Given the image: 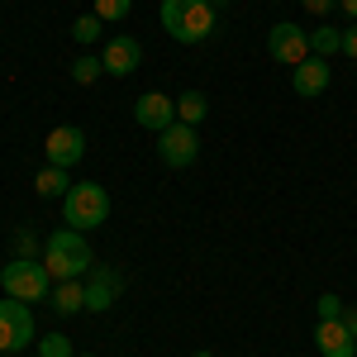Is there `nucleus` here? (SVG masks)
Listing matches in <instances>:
<instances>
[{
	"label": "nucleus",
	"mask_w": 357,
	"mask_h": 357,
	"mask_svg": "<svg viewBox=\"0 0 357 357\" xmlns=\"http://www.w3.org/2000/svg\"><path fill=\"white\" fill-rule=\"evenodd\" d=\"M43 267L53 281H82L91 267H96V252L86 243V234L77 229H57L43 238Z\"/></svg>",
	"instance_id": "obj_1"
},
{
	"label": "nucleus",
	"mask_w": 357,
	"mask_h": 357,
	"mask_svg": "<svg viewBox=\"0 0 357 357\" xmlns=\"http://www.w3.org/2000/svg\"><path fill=\"white\" fill-rule=\"evenodd\" d=\"M158 15H162V29L186 48L215 33V5H205V0H162Z\"/></svg>",
	"instance_id": "obj_2"
},
{
	"label": "nucleus",
	"mask_w": 357,
	"mask_h": 357,
	"mask_svg": "<svg viewBox=\"0 0 357 357\" xmlns=\"http://www.w3.org/2000/svg\"><path fill=\"white\" fill-rule=\"evenodd\" d=\"M62 220H67V229H77V234L100 229V224L110 220V195H105V186L72 181V191L62 195Z\"/></svg>",
	"instance_id": "obj_3"
},
{
	"label": "nucleus",
	"mask_w": 357,
	"mask_h": 357,
	"mask_svg": "<svg viewBox=\"0 0 357 357\" xmlns=\"http://www.w3.org/2000/svg\"><path fill=\"white\" fill-rule=\"evenodd\" d=\"M0 286H5V296H15V301H24V305H38L53 296V276L43 267V257H15V262H5Z\"/></svg>",
	"instance_id": "obj_4"
},
{
	"label": "nucleus",
	"mask_w": 357,
	"mask_h": 357,
	"mask_svg": "<svg viewBox=\"0 0 357 357\" xmlns=\"http://www.w3.org/2000/svg\"><path fill=\"white\" fill-rule=\"evenodd\" d=\"M29 343H33V314L24 301L5 296L0 301V353H20Z\"/></svg>",
	"instance_id": "obj_5"
},
{
	"label": "nucleus",
	"mask_w": 357,
	"mask_h": 357,
	"mask_svg": "<svg viewBox=\"0 0 357 357\" xmlns=\"http://www.w3.org/2000/svg\"><path fill=\"white\" fill-rule=\"evenodd\" d=\"M267 53L281 62V67H301L305 57H310V29H301V24H272L267 29Z\"/></svg>",
	"instance_id": "obj_6"
},
{
	"label": "nucleus",
	"mask_w": 357,
	"mask_h": 357,
	"mask_svg": "<svg viewBox=\"0 0 357 357\" xmlns=\"http://www.w3.org/2000/svg\"><path fill=\"white\" fill-rule=\"evenodd\" d=\"M195 153H200V138H195V124H172V129H162L158 134V158H162V167H191Z\"/></svg>",
	"instance_id": "obj_7"
},
{
	"label": "nucleus",
	"mask_w": 357,
	"mask_h": 357,
	"mask_svg": "<svg viewBox=\"0 0 357 357\" xmlns=\"http://www.w3.org/2000/svg\"><path fill=\"white\" fill-rule=\"evenodd\" d=\"M43 153H48V167H77L86 158V134L77 124H57L53 134L43 138Z\"/></svg>",
	"instance_id": "obj_8"
},
{
	"label": "nucleus",
	"mask_w": 357,
	"mask_h": 357,
	"mask_svg": "<svg viewBox=\"0 0 357 357\" xmlns=\"http://www.w3.org/2000/svg\"><path fill=\"white\" fill-rule=\"evenodd\" d=\"M119 291H124V276L114 272V267H100V262H96V267L86 272V310H91V314H105V310L119 301Z\"/></svg>",
	"instance_id": "obj_9"
},
{
	"label": "nucleus",
	"mask_w": 357,
	"mask_h": 357,
	"mask_svg": "<svg viewBox=\"0 0 357 357\" xmlns=\"http://www.w3.org/2000/svg\"><path fill=\"white\" fill-rule=\"evenodd\" d=\"M134 119L143 124V129L162 134V129H172V124H176V100H167L162 91H143V96L134 100Z\"/></svg>",
	"instance_id": "obj_10"
},
{
	"label": "nucleus",
	"mask_w": 357,
	"mask_h": 357,
	"mask_svg": "<svg viewBox=\"0 0 357 357\" xmlns=\"http://www.w3.org/2000/svg\"><path fill=\"white\" fill-rule=\"evenodd\" d=\"M100 62H105V77H134L138 62H143V48L129 33H114L110 43H105V53H100Z\"/></svg>",
	"instance_id": "obj_11"
},
{
	"label": "nucleus",
	"mask_w": 357,
	"mask_h": 357,
	"mask_svg": "<svg viewBox=\"0 0 357 357\" xmlns=\"http://www.w3.org/2000/svg\"><path fill=\"white\" fill-rule=\"evenodd\" d=\"M314 348H319V357H357V338L348 333L343 319H319L314 324Z\"/></svg>",
	"instance_id": "obj_12"
},
{
	"label": "nucleus",
	"mask_w": 357,
	"mask_h": 357,
	"mask_svg": "<svg viewBox=\"0 0 357 357\" xmlns=\"http://www.w3.org/2000/svg\"><path fill=\"white\" fill-rule=\"evenodd\" d=\"M329 57H305L301 67H296V77H291V86H296V96H324L329 91Z\"/></svg>",
	"instance_id": "obj_13"
},
{
	"label": "nucleus",
	"mask_w": 357,
	"mask_h": 357,
	"mask_svg": "<svg viewBox=\"0 0 357 357\" xmlns=\"http://www.w3.org/2000/svg\"><path fill=\"white\" fill-rule=\"evenodd\" d=\"M57 314H82L86 310V281H53V296H48Z\"/></svg>",
	"instance_id": "obj_14"
},
{
	"label": "nucleus",
	"mask_w": 357,
	"mask_h": 357,
	"mask_svg": "<svg viewBox=\"0 0 357 357\" xmlns=\"http://www.w3.org/2000/svg\"><path fill=\"white\" fill-rule=\"evenodd\" d=\"M33 191L43 195V200H62V195L72 191V176H67V167H43V172L33 176Z\"/></svg>",
	"instance_id": "obj_15"
},
{
	"label": "nucleus",
	"mask_w": 357,
	"mask_h": 357,
	"mask_svg": "<svg viewBox=\"0 0 357 357\" xmlns=\"http://www.w3.org/2000/svg\"><path fill=\"white\" fill-rule=\"evenodd\" d=\"M310 53H314V57H333V53H343V29H329V24L310 29Z\"/></svg>",
	"instance_id": "obj_16"
},
{
	"label": "nucleus",
	"mask_w": 357,
	"mask_h": 357,
	"mask_svg": "<svg viewBox=\"0 0 357 357\" xmlns=\"http://www.w3.org/2000/svg\"><path fill=\"white\" fill-rule=\"evenodd\" d=\"M210 114V100L200 96V91H186V96H176V119L181 124H200Z\"/></svg>",
	"instance_id": "obj_17"
},
{
	"label": "nucleus",
	"mask_w": 357,
	"mask_h": 357,
	"mask_svg": "<svg viewBox=\"0 0 357 357\" xmlns=\"http://www.w3.org/2000/svg\"><path fill=\"white\" fill-rule=\"evenodd\" d=\"M100 77H105V62H100L96 53H82L77 62H72V82L77 86H96Z\"/></svg>",
	"instance_id": "obj_18"
},
{
	"label": "nucleus",
	"mask_w": 357,
	"mask_h": 357,
	"mask_svg": "<svg viewBox=\"0 0 357 357\" xmlns=\"http://www.w3.org/2000/svg\"><path fill=\"white\" fill-rule=\"evenodd\" d=\"M100 33H105V20H100V15H77V20H72V38H77L82 48L100 43Z\"/></svg>",
	"instance_id": "obj_19"
},
{
	"label": "nucleus",
	"mask_w": 357,
	"mask_h": 357,
	"mask_svg": "<svg viewBox=\"0 0 357 357\" xmlns=\"http://www.w3.org/2000/svg\"><path fill=\"white\" fill-rule=\"evenodd\" d=\"M129 10H134V0H96L91 15H100L105 24H119V20H129Z\"/></svg>",
	"instance_id": "obj_20"
},
{
	"label": "nucleus",
	"mask_w": 357,
	"mask_h": 357,
	"mask_svg": "<svg viewBox=\"0 0 357 357\" xmlns=\"http://www.w3.org/2000/svg\"><path fill=\"white\" fill-rule=\"evenodd\" d=\"M38 357H77V353H72L67 333H43L38 338Z\"/></svg>",
	"instance_id": "obj_21"
},
{
	"label": "nucleus",
	"mask_w": 357,
	"mask_h": 357,
	"mask_svg": "<svg viewBox=\"0 0 357 357\" xmlns=\"http://www.w3.org/2000/svg\"><path fill=\"white\" fill-rule=\"evenodd\" d=\"M38 252H43L38 234H33V229H20V234H15V257H38Z\"/></svg>",
	"instance_id": "obj_22"
},
{
	"label": "nucleus",
	"mask_w": 357,
	"mask_h": 357,
	"mask_svg": "<svg viewBox=\"0 0 357 357\" xmlns=\"http://www.w3.org/2000/svg\"><path fill=\"white\" fill-rule=\"evenodd\" d=\"M319 319H343V301L338 296H319Z\"/></svg>",
	"instance_id": "obj_23"
},
{
	"label": "nucleus",
	"mask_w": 357,
	"mask_h": 357,
	"mask_svg": "<svg viewBox=\"0 0 357 357\" xmlns=\"http://www.w3.org/2000/svg\"><path fill=\"white\" fill-rule=\"evenodd\" d=\"M305 10H310V15H329L333 5H338V0H301Z\"/></svg>",
	"instance_id": "obj_24"
},
{
	"label": "nucleus",
	"mask_w": 357,
	"mask_h": 357,
	"mask_svg": "<svg viewBox=\"0 0 357 357\" xmlns=\"http://www.w3.org/2000/svg\"><path fill=\"white\" fill-rule=\"evenodd\" d=\"M343 53L357 57V24H353V29H343Z\"/></svg>",
	"instance_id": "obj_25"
},
{
	"label": "nucleus",
	"mask_w": 357,
	"mask_h": 357,
	"mask_svg": "<svg viewBox=\"0 0 357 357\" xmlns=\"http://www.w3.org/2000/svg\"><path fill=\"white\" fill-rule=\"evenodd\" d=\"M343 324H348V333L357 338V310H343Z\"/></svg>",
	"instance_id": "obj_26"
},
{
	"label": "nucleus",
	"mask_w": 357,
	"mask_h": 357,
	"mask_svg": "<svg viewBox=\"0 0 357 357\" xmlns=\"http://www.w3.org/2000/svg\"><path fill=\"white\" fill-rule=\"evenodd\" d=\"M338 5H343V10H348V15L357 20V0H338Z\"/></svg>",
	"instance_id": "obj_27"
},
{
	"label": "nucleus",
	"mask_w": 357,
	"mask_h": 357,
	"mask_svg": "<svg viewBox=\"0 0 357 357\" xmlns=\"http://www.w3.org/2000/svg\"><path fill=\"white\" fill-rule=\"evenodd\" d=\"M205 5H215V10H220V5H229V0H205Z\"/></svg>",
	"instance_id": "obj_28"
},
{
	"label": "nucleus",
	"mask_w": 357,
	"mask_h": 357,
	"mask_svg": "<svg viewBox=\"0 0 357 357\" xmlns=\"http://www.w3.org/2000/svg\"><path fill=\"white\" fill-rule=\"evenodd\" d=\"M195 357H215V353H195Z\"/></svg>",
	"instance_id": "obj_29"
},
{
	"label": "nucleus",
	"mask_w": 357,
	"mask_h": 357,
	"mask_svg": "<svg viewBox=\"0 0 357 357\" xmlns=\"http://www.w3.org/2000/svg\"><path fill=\"white\" fill-rule=\"evenodd\" d=\"M82 357H96V353H82Z\"/></svg>",
	"instance_id": "obj_30"
},
{
	"label": "nucleus",
	"mask_w": 357,
	"mask_h": 357,
	"mask_svg": "<svg viewBox=\"0 0 357 357\" xmlns=\"http://www.w3.org/2000/svg\"><path fill=\"white\" fill-rule=\"evenodd\" d=\"M0 357H5V353H0Z\"/></svg>",
	"instance_id": "obj_31"
}]
</instances>
